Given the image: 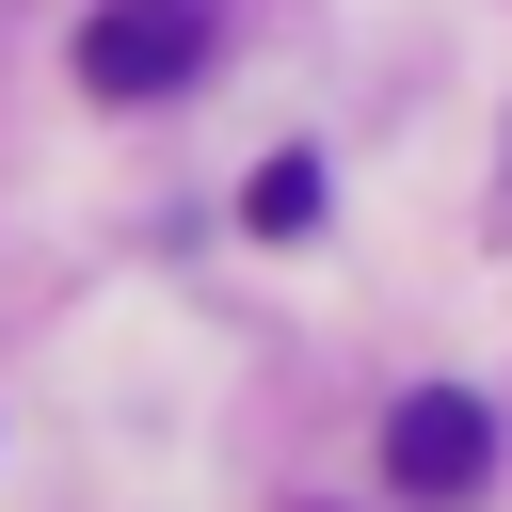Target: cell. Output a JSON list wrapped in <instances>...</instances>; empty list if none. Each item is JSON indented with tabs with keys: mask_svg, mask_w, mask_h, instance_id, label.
<instances>
[{
	"mask_svg": "<svg viewBox=\"0 0 512 512\" xmlns=\"http://www.w3.org/2000/svg\"><path fill=\"white\" fill-rule=\"evenodd\" d=\"M384 480H400L416 512H448V496H480V480H496V416H480L464 384H416V400L384 416Z\"/></svg>",
	"mask_w": 512,
	"mask_h": 512,
	"instance_id": "cell-2",
	"label": "cell"
},
{
	"mask_svg": "<svg viewBox=\"0 0 512 512\" xmlns=\"http://www.w3.org/2000/svg\"><path fill=\"white\" fill-rule=\"evenodd\" d=\"M256 224H272V240L320 224V160H272V176H256Z\"/></svg>",
	"mask_w": 512,
	"mask_h": 512,
	"instance_id": "cell-3",
	"label": "cell"
},
{
	"mask_svg": "<svg viewBox=\"0 0 512 512\" xmlns=\"http://www.w3.org/2000/svg\"><path fill=\"white\" fill-rule=\"evenodd\" d=\"M208 64V0H96L80 16V80L96 96H176Z\"/></svg>",
	"mask_w": 512,
	"mask_h": 512,
	"instance_id": "cell-1",
	"label": "cell"
}]
</instances>
